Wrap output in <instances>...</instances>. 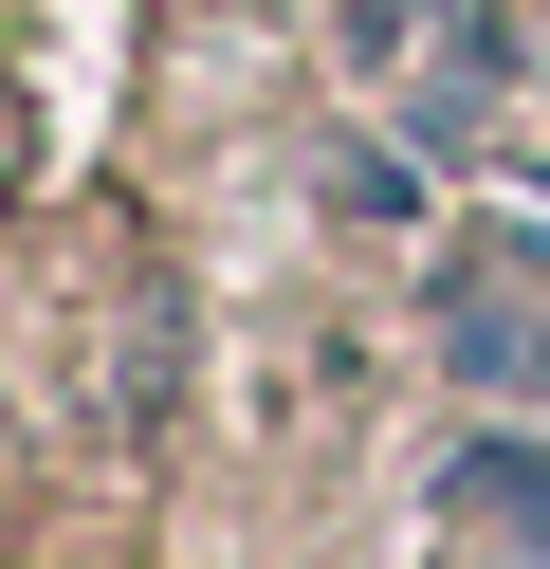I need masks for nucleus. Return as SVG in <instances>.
Wrapping results in <instances>:
<instances>
[{"mask_svg":"<svg viewBox=\"0 0 550 569\" xmlns=\"http://www.w3.org/2000/svg\"><path fill=\"white\" fill-rule=\"evenodd\" d=\"M440 349H459V386L550 405V239H459V276H440Z\"/></svg>","mask_w":550,"mask_h":569,"instance_id":"nucleus-1","label":"nucleus"},{"mask_svg":"<svg viewBox=\"0 0 550 569\" xmlns=\"http://www.w3.org/2000/svg\"><path fill=\"white\" fill-rule=\"evenodd\" d=\"M440 515L496 532L513 569H550V441H459V459H440Z\"/></svg>","mask_w":550,"mask_h":569,"instance_id":"nucleus-2","label":"nucleus"}]
</instances>
